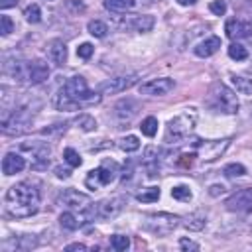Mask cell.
<instances>
[{"instance_id": "1", "label": "cell", "mask_w": 252, "mask_h": 252, "mask_svg": "<svg viewBox=\"0 0 252 252\" xmlns=\"http://www.w3.org/2000/svg\"><path fill=\"white\" fill-rule=\"evenodd\" d=\"M39 209V189L30 181L12 185L4 195V213L12 219H26Z\"/></svg>"}, {"instance_id": "2", "label": "cell", "mask_w": 252, "mask_h": 252, "mask_svg": "<svg viewBox=\"0 0 252 252\" xmlns=\"http://www.w3.org/2000/svg\"><path fill=\"white\" fill-rule=\"evenodd\" d=\"M4 73L12 75L16 81H26L30 85H39L49 77V67L47 63L33 59V61H14V63H4Z\"/></svg>"}, {"instance_id": "3", "label": "cell", "mask_w": 252, "mask_h": 252, "mask_svg": "<svg viewBox=\"0 0 252 252\" xmlns=\"http://www.w3.org/2000/svg\"><path fill=\"white\" fill-rule=\"evenodd\" d=\"M197 122V114L193 108H187L183 112H179L177 116H173L167 126H165V142L167 144H181L187 140V136L193 132Z\"/></svg>"}, {"instance_id": "4", "label": "cell", "mask_w": 252, "mask_h": 252, "mask_svg": "<svg viewBox=\"0 0 252 252\" xmlns=\"http://www.w3.org/2000/svg\"><path fill=\"white\" fill-rule=\"evenodd\" d=\"M33 114L28 106H14L2 108V132L8 136H20L32 128Z\"/></svg>"}, {"instance_id": "5", "label": "cell", "mask_w": 252, "mask_h": 252, "mask_svg": "<svg viewBox=\"0 0 252 252\" xmlns=\"http://www.w3.org/2000/svg\"><path fill=\"white\" fill-rule=\"evenodd\" d=\"M207 104L211 110L215 112H224V114H234L238 110V98L236 94L222 83H215L209 91V96H207Z\"/></svg>"}, {"instance_id": "6", "label": "cell", "mask_w": 252, "mask_h": 252, "mask_svg": "<svg viewBox=\"0 0 252 252\" xmlns=\"http://www.w3.org/2000/svg\"><path fill=\"white\" fill-rule=\"evenodd\" d=\"M179 217L177 215H169V213H154V215H146L142 228L158 234V236H167L173 232V228L179 224Z\"/></svg>"}, {"instance_id": "7", "label": "cell", "mask_w": 252, "mask_h": 252, "mask_svg": "<svg viewBox=\"0 0 252 252\" xmlns=\"http://www.w3.org/2000/svg\"><path fill=\"white\" fill-rule=\"evenodd\" d=\"M63 89H65L67 94H69L75 102H79V104H93V102H98V98H100L98 94H94V93L89 89L85 77H81V75H75V77L67 79V83H65Z\"/></svg>"}, {"instance_id": "8", "label": "cell", "mask_w": 252, "mask_h": 252, "mask_svg": "<svg viewBox=\"0 0 252 252\" xmlns=\"http://www.w3.org/2000/svg\"><path fill=\"white\" fill-rule=\"evenodd\" d=\"M116 173H118V165H116L114 161H104L100 167L89 171V175H87V179H85V185H87L89 189H93V191H94V189H100V187L108 185L110 181H114Z\"/></svg>"}, {"instance_id": "9", "label": "cell", "mask_w": 252, "mask_h": 252, "mask_svg": "<svg viewBox=\"0 0 252 252\" xmlns=\"http://www.w3.org/2000/svg\"><path fill=\"white\" fill-rule=\"evenodd\" d=\"M230 140H195V152L203 161H213L224 154Z\"/></svg>"}, {"instance_id": "10", "label": "cell", "mask_w": 252, "mask_h": 252, "mask_svg": "<svg viewBox=\"0 0 252 252\" xmlns=\"http://www.w3.org/2000/svg\"><path fill=\"white\" fill-rule=\"evenodd\" d=\"M126 207V197L124 195H114V197H108V199H102L94 205V211H96V219H114L122 213V209Z\"/></svg>"}, {"instance_id": "11", "label": "cell", "mask_w": 252, "mask_h": 252, "mask_svg": "<svg viewBox=\"0 0 252 252\" xmlns=\"http://www.w3.org/2000/svg\"><path fill=\"white\" fill-rule=\"evenodd\" d=\"M175 81L169 77H159V79H150L146 83L140 85V94H148V96H163L169 91H173Z\"/></svg>"}, {"instance_id": "12", "label": "cell", "mask_w": 252, "mask_h": 252, "mask_svg": "<svg viewBox=\"0 0 252 252\" xmlns=\"http://www.w3.org/2000/svg\"><path fill=\"white\" fill-rule=\"evenodd\" d=\"M136 81H138V75H136V73H132V75H118V77H112V79L104 81V83L98 87V91H100L102 94L122 93V91H126V89H130L132 85H136Z\"/></svg>"}, {"instance_id": "13", "label": "cell", "mask_w": 252, "mask_h": 252, "mask_svg": "<svg viewBox=\"0 0 252 252\" xmlns=\"http://www.w3.org/2000/svg\"><path fill=\"white\" fill-rule=\"evenodd\" d=\"M226 209L232 213H250L252 211V189L244 187L240 191H236L234 195H230L226 199Z\"/></svg>"}, {"instance_id": "14", "label": "cell", "mask_w": 252, "mask_h": 252, "mask_svg": "<svg viewBox=\"0 0 252 252\" xmlns=\"http://www.w3.org/2000/svg\"><path fill=\"white\" fill-rule=\"evenodd\" d=\"M22 150L30 152L33 156V167L35 169H41L49 163V154H51V148L45 144V142H24L22 144Z\"/></svg>"}, {"instance_id": "15", "label": "cell", "mask_w": 252, "mask_h": 252, "mask_svg": "<svg viewBox=\"0 0 252 252\" xmlns=\"http://www.w3.org/2000/svg\"><path fill=\"white\" fill-rule=\"evenodd\" d=\"M57 203H61V205H65L69 209H85L87 203H89V195L79 193L77 189H65V191L59 193Z\"/></svg>"}, {"instance_id": "16", "label": "cell", "mask_w": 252, "mask_h": 252, "mask_svg": "<svg viewBox=\"0 0 252 252\" xmlns=\"http://www.w3.org/2000/svg\"><path fill=\"white\" fill-rule=\"evenodd\" d=\"M154 24H156L154 16H130V18H124L120 26L126 30H134L138 33H146L154 28Z\"/></svg>"}, {"instance_id": "17", "label": "cell", "mask_w": 252, "mask_h": 252, "mask_svg": "<svg viewBox=\"0 0 252 252\" xmlns=\"http://www.w3.org/2000/svg\"><path fill=\"white\" fill-rule=\"evenodd\" d=\"M45 51H47L49 61L53 65H57V67H61L67 61V45L63 43V39H51V41H47Z\"/></svg>"}, {"instance_id": "18", "label": "cell", "mask_w": 252, "mask_h": 252, "mask_svg": "<svg viewBox=\"0 0 252 252\" xmlns=\"http://www.w3.org/2000/svg\"><path fill=\"white\" fill-rule=\"evenodd\" d=\"M224 32L230 39H240V37H248L252 35V26L248 22H242L238 18H230L224 26Z\"/></svg>"}, {"instance_id": "19", "label": "cell", "mask_w": 252, "mask_h": 252, "mask_svg": "<svg viewBox=\"0 0 252 252\" xmlns=\"http://www.w3.org/2000/svg\"><path fill=\"white\" fill-rule=\"evenodd\" d=\"M37 244L35 240V234H20L12 240H6L2 244V250L8 252V250H20V252H26V250H32L33 246Z\"/></svg>"}, {"instance_id": "20", "label": "cell", "mask_w": 252, "mask_h": 252, "mask_svg": "<svg viewBox=\"0 0 252 252\" xmlns=\"http://www.w3.org/2000/svg\"><path fill=\"white\" fill-rule=\"evenodd\" d=\"M24 167H26V159L20 154H16V152H8L2 158V173L4 175L20 173V171H24Z\"/></svg>"}, {"instance_id": "21", "label": "cell", "mask_w": 252, "mask_h": 252, "mask_svg": "<svg viewBox=\"0 0 252 252\" xmlns=\"http://www.w3.org/2000/svg\"><path fill=\"white\" fill-rule=\"evenodd\" d=\"M219 49H220V39H219L217 35H211V37L199 41V43L193 47V51H195L197 57H211V55H215Z\"/></svg>"}, {"instance_id": "22", "label": "cell", "mask_w": 252, "mask_h": 252, "mask_svg": "<svg viewBox=\"0 0 252 252\" xmlns=\"http://www.w3.org/2000/svg\"><path fill=\"white\" fill-rule=\"evenodd\" d=\"M136 112H138V104L132 100V98H122L120 102H116V106H114V116L118 118V120H130V118H134L136 116Z\"/></svg>"}, {"instance_id": "23", "label": "cell", "mask_w": 252, "mask_h": 252, "mask_svg": "<svg viewBox=\"0 0 252 252\" xmlns=\"http://www.w3.org/2000/svg\"><path fill=\"white\" fill-rule=\"evenodd\" d=\"M53 104H55V108H57V110H77V108L81 106L79 102H75V100L67 94V91H65V89H61V91L55 94Z\"/></svg>"}, {"instance_id": "24", "label": "cell", "mask_w": 252, "mask_h": 252, "mask_svg": "<svg viewBox=\"0 0 252 252\" xmlns=\"http://www.w3.org/2000/svg\"><path fill=\"white\" fill-rule=\"evenodd\" d=\"M230 83H232V87L240 94H252V77H246V75H230Z\"/></svg>"}, {"instance_id": "25", "label": "cell", "mask_w": 252, "mask_h": 252, "mask_svg": "<svg viewBox=\"0 0 252 252\" xmlns=\"http://www.w3.org/2000/svg\"><path fill=\"white\" fill-rule=\"evenodd\" d=\"M205 224H207V215L201 213V211L191 213V215L185 219V222H183V226H185L187 230H201V228H205Z\"/></svg>"}, {"instance_id": "26", "label": "cell", "mask_w": 252, "mask_h": 252, "mask_svg": "<svg viewBox=\"0 0 252 252\" xmlns=\"http://www.w3.org/2000/svg\"><path fill=\"white\" fill-rule=\"evenodd\" d=\"M136 6V0H104V8L110 12H126Z\"/></svg>"}, {"instance_id": "27", "label": "cell", "mask_w": 252, "mask_h": 252, "mask_svg": "<svg viewBox=\"0 0 252 252\" xmlns=\"http://www.w3.org/2000/svg\"><path fill=\"white\" fill-rule=\"evenodd\" d=\"M59 222H61L63 228H67V230H75V228L81 224V219H79V215H75L73 211H65V213L59 215Z\"/></svg>"}, {"instance_id": "28", "label": "cell", "mask_w": 252, "mask_h": 252, "mask_svg": "<svg viewBox=\"0 0 252 252\" xmlns=\"http://www.w3.org/2000/svg\"><path fill=\"white\" fill-rule=\"evenodd\" d=\"M75 124H77V128H81L83 132H93V130H96V120H94L91 114H79V116L75 118Z\"/></svg>"}, {"instance_id": "29", "label": "cell", "mask_w": 252, "mask_h": 252, "mask_svg": "<svg viewBox=\"0 0 252 252\" xmlns=\"http://www.w3.org/2000/svg\"><path fill=\"white\" fill-rule=\"evenodd\" d=\"M140 130H142L144 136L154 138L156 132H158V118H156V116H148V118H144L142 124H140Z\"/></svg>"}, {"instance_id": "30", "label": "cell", "mask_w": 252, "mask_h": 252, "mask_svg": "<svg viewBox=\"0 0 252 252\" xmlns=\"http://www.w3.org/2000/svg\"><path fill=\"white\" fill-rule=\"evenodd\" d=\"M87 30H89V33L94 35V37H104L106 32H108V26H106L104 22H100V20H91V22L87 24Z\"/></svg>"}, {"instance_id": "31", "label": "cell", "mask_w": 252, "mask_h": 252, "mask_svg": "<svg viewBox=\"0 0 252 252\" xmlns=\"http://www.w3.org/2000/svg\"><path fill=\"white\" fill-rule=\"evenodd\" d=\"M136 199H138L140 203H154V201L159 199V187H148V189H142V191L136 195Z\"/></svg>"}, {"instance_id": "32", "label": "cell", "mask_w": 252, "mask_h": 252, "mask_svg": "<svg viewBox=\"0 0 252 252\" xmlns=\"http://www.w3.org/2000/svg\"><path fill=\"white\" fill-rule=\"evenodd\" d=\"M118 148L124 152H136L140 148V140H138V136H124L118 140Z\"/></svg>"}, {"instance_id": "33", "label": "cell", "mask_w": 252, "mask_h": 252, "mask_svg": "<svg viewBox=\"0 0 252 252\" xmlns=\"http://www.w3.org/2000/svg\"><path fill=\"white\" fill-rule=\"evenodd\" d=\"M110 246L116 252H124V250L130 248V238L128 236H122V234H112L110 236Z\"/></svg>"}, {"instance_id": "34", "label": "cell", "mask_w": 252, "mask_h": 252, "mask_svg": "<svg viewBox=\"0 0 252 252\" xmlns=\"http://www.w3.org/2000/svg\"><path fill=\"white\" fill-rule=\"evenodd\" d=\"M228 57L234 59V61H244V59L248 57V51H246L244 45H240V43H232V45H228Z\"/></svg>"}, {"instance_id": "35", "label": "cell", "mask_w": 252, "mask_h": 252, "mask_svg": "<svg viewBox=\"0 0 252 252\" xmlns=\"http://www.w3.org/2000/svg\"><path fill=\"white\" fill-rule=\"evenodd\" d=\"M171 197L177 199V201H191L193 193H191V189H189L187 185H175V187L171 189Z\"/></svg>"}, {"instance_id": "36", "label": "cell", "mask_w": 252, "mask_h": 252, "mask_svg": "<svg viewBox=\"0 0 252 252\" xmlns=\"http://www.w3.org/2000/svg\"><path fill=\"white\" fill-rule=\"evenodd\" d=\"M24 16H26V20H28L30 24H37V22L41 20V10H39L37 4H30V6L24 10Z\"/></svg>"}, {"instance_id": "37", "label": "cell", "mask_w": 252, "mask_h": 252, "mask_svg": "<svg viewBox=\"0 0 252 252\" xmlns=\"http://www.w3.org/2000/svg\"><path fill=\"white\" fill-rule=\"evenodd\" d=\"M63 158H65V161H67L69 165H73V167H79V165L83 163L81 156H79L73 148H65V150H63Z\"/></svg>"}, {"instance_id": "38", "label": "cell", "mask_w": 252, "mask_h": 252, "mask_svg": "<svg viewBox=\"0 0 252 252\" xmlns=\"http://www.w3.org/2000/svg\"><path fill=\"white\" fill-rule=\"evenodd\" d=\"M222 173H224L226 177H240V175L246 173V167H244L242 163H228V165L222 169Z\"/></svg>"}, {"instance_id": "39", "label": "cell", "mask_w": 252, "mask_h": 252, "mask_svg": "<svg viewBox=\"0 0 252 252\" xmlns=\"http://www.w3.org/2000/svg\"><path fill=\"white\" fill-rule=\"evenodd\" d=\"M159 154H161V152H159L158 148H154V146L146 148V152H144V163H146V165H152V163L158 165V159H159L158 156H159Z\"/></svg>"}, {"instance_id": "40", "label": "cell", "mask_w": 252, "mask_h": 252, "mask_svg": "<svg viewBox=\"0 0 252 252\" xmlns=\"http://www.w3.org/2000/svg\"><path fill=\"white\" fill-rule=\"evenodd\" d=\"M12 32H14V22H12V18L6 16V14H2V16H0V33H2V35H10Z\"/></svg>"}, {"instance_id": "41", "label": "cell", "mask_w": 252, "mask_h": 252, "mask_svg": "<svg viewBox=\"0 0 252 252\" xmlns=\"http://www.w3.org/2000/svg\"><path fill=\"white\" fill-rule=\"evenodd\" d=\"M209 10H211L215 16H222V14L226 12V4H224L222 0H213V2L209 4Z\"/></svg>"}, {"instance_id": "42", "label": "cell", "mask_w": 252, "mask_h": 252, "mask_svg": "<svg viewBox=\"0 0 252 252\" xmlns=\"http://www.w3.org/2000/svg\"><path fill=\"white\" fill-rule=\"evenodd\" d=\"M93 51H94V47H93L91 43H81V45L77 47V55H79L81 59H89V57L93 55Z\"/></svg>"}, {"instance_id": "43", "label": "cell", "mask_w": 252, "mask_h": 252, "mask_svg": "<svg viewBox=\"0 0 252 252\" xmlns=\"http://www.w3.org/2000/svg\"><path fill=\"white\" fill-rule=\"evenodd\" d=\"M179 248L181 250H199V244L193 242V240H189V238H181L179 240Z\"/></svg>"}, {"instance_id": "44", "label": "cell", "mask_w": 252, "mask_h": 252, "mask_svg": "<svg viewBox=\"0 0 252 252\" xmlns=\"http://www.w3.org/2000/svg\"><path fill=\"white\" fill-rule=\"evenodd\" d=\"M67 6H69L73 12H77V14H79V12H85V4H83L81 0H69Z\"/></svg>"}, {"instance_id": "45", "label": "cell", "mask_w": 252, "mask_h": 252, "mask_svg": "<svg viewBox=\"0 0 252 252\" xmlns=\"http://www.w3.org/2000/svg\"><path fill=\"white\" fill-rule=\"evenodd\" d=\"M193 158H195V154H183L181 159H179V163H181L183 167H189V165L193 163Z\"/></svg>"}, {"instance_id": "46", "label": "cell", "mask_w": 252, "mask_h": 252, "mask_svg": "<svg viewBox=\"0 0 252 252\" xmlns=\"http://www.w3.org/2000/svg\"><path fill=\"white\" fill-rule=\"evenodd\" d=\"M55 175L61 177V179H67V177L71 175V171H69V169H63V167H55Z\"/></svg>"}, {"instance_id": "47", "label": "cell", "mask_w": 252, "mask_h": 252, "mask_svg": "<svg viewBox=\"0 0 252 252\" xmlns=\"http://www.w3.org/2000/svg\"><path fill=\"white\" fill-rule=\"evenodd\" d=\"M65 250H67V252H73V250H87V246H85V244H81V242H75V244L65 246Z\"/></svg>"}, {"instance_id": "48", "label": "cell", "mask_w": 252, "mask_h": 252, "mask_svg": "<svg viewBox=\"0 0 252 252\" xmlns=\"http://www.w3.org/2000/svg\"><path fill=\"white\" fill-rule=\"evenodd\" d=\"M18 4V0H0V8L2 10H8V8H14Z\"/></svg>"}, {"instance_id": "49", "label": "cell", "mask_w": 252, "mask_h": 252, "mask_svg": "<svg viewBox=\"0 0 252 252\" xmlns=\"http://www.w3.org/2000/svg\"><path fill=\"white\" fill-rule=\"evenodd\" d=\"M222 191H224L222 185H211V191H209V193H211V195H219V193H222Z\"/></svg>"}, {"instance_id": "50", "label": "cell", "mask_w": 252, "mask_h": 252, "mask_svg": "<svg viewBox=\"0 0 252 252\" xmlns=\"http://www.w3.org/2000/svg\"><path fill=\"white\" fill-rule=\"evenodd\" d=\"M244 114H246L248 120H252V102H248V104L244 106Z\"/></svg>"}, {"instance_id": "51", "label": "cell", "mask_w": 252, "mask_h": 252, "mask_svg": "<svg viewBox=\"0 0 252 252\" xmlns=\"http://www.w3.org/2000/svg\"><path fill=\"white\" fill-rule=\"evenodd\" d=\"M197 0H177V4H181V6H193Z\"/></svg>"}, {"instance_id": "52", "label": "cell", "mask_w": 252, "mask_h": 252, "mask_svg": "<svg viewBox=\"0 0 252 252\" xmlns=\"http://www.w3.org/2000/svg\"><path fill=\"white\" fill-rule=\"evenodd\" d=\"M47 2H55V0H47Z\"/></svg>"}]
</instances>
